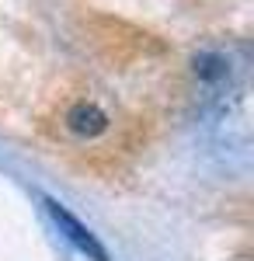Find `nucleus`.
Returning a JSON list of instances; mask_svg holds the SVG:
<instances>
[{"mask_svg": "<svg viewBox=\"0 0 254 261\" xmlns=\"http://www.w3.org/2000/svg\"><path fill=\"white\" fill-rule=\"evenodd\" d=\"M45 205H49V216L56 220V226L63 230V233H66V241L73 244L77 251H84V254H91L94 261H108V254H105V247H101V244L94 241V233H91V230H87L84 223H77L73 216H70V213H66V209H63V205H59V202H45Z\"/></svg>", "mask_w": 254, "mask_h": 261, "instance_id": "nucleus-1", "label": "nucleus"}, {"mask_svg": "<svg viewBox=\"0 0 254 261\" xmlns=\"http://www.w3.org/2000/svg\"><path fill=\"white\" fill-rule=\"evenodd\" d=\"M66 125L77 133V136H101L105 129H108V115L101 112L98 105H91V101H80L70 108V115H66Z\"/></svg>", "mask_w": 254, "mask_h": 261, "instance_id": "nucleus-2", "label": "nucleus"}]
</instances>
